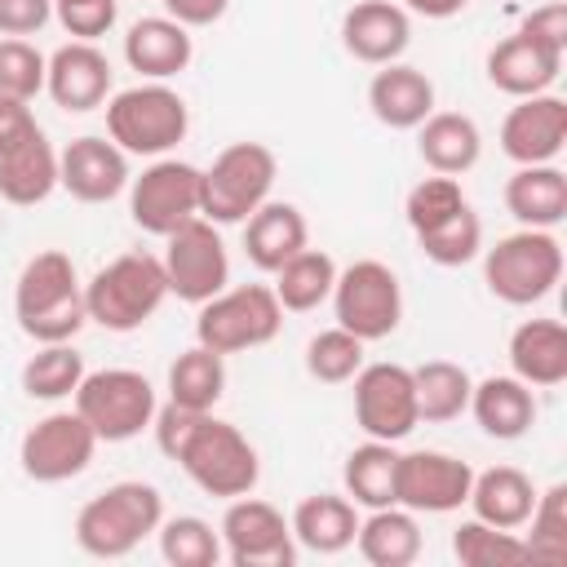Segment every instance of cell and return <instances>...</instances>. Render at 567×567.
Listing matches in <instances>:
<instances>
[{"label":"cell","instance_id":"5bb4252c","mask_svg":"<svg viewBox=\"0 0 567 567\" xmlns=\"http://www.w3.org/2000/svg\"><path fill=\"white\" fill-rule=\"evenodd\" d=\"M221 540L226 558L235 567H292L297 563V540L284 514L270 501L257 496H235L226 518H221Z\"/></svg>","mask_w":567,"mask_h":567},{"label":"cell","instance_id":"44dd1931","mask_svg":"<svg viewBox=\"0 0 567 567\" xmlns=\"http://www.w3.org/2000/svg\"><path fill=\"white\" fill-rule=\"evenodd\" d=\"M563 71V53L527 40L523 31L501 40L492 53H487V80L509 93V97H532V93H545Z\"/></svg>","mask_w":567,"mask_h":567},{"label":"cell","instance_id":"cb8c5ba5","mask_svg":"<svg viewBox=\"0 0 567 567\" xmlns=\"http://www.w3.org/2000/svg\"><path fill=\"white\" fill-rule=\"evenodd\" d=\"M509 368L527 385L567 381V328L558 319H527L509 337Z\"/></svg>","mask_w":567,"mask_h":567},{"label":"cell","instance_id":"836d02e7","mask_svg":"<svg viewBox=\"0 0 567 567\" xmlns=\"http://www.w3.org/2000/svg\"><path fill=\"white\" fill-rule=\"evenodd\" d=\"M412 385H416V416L421 421H456L465 408H470V372L452 359H430L412 372Z\"/></svg>","mask_w":567,"mask_h":567},{"label":"cell","instance_id":"3957f363","mask_svg":"<svg viewBox=\"0 0 567 567\" xmlns=\"http://www.w3.org/2000/svg\"><path fill=\"white\" fill-rule=\"evenodd\" d=\"M164 297H168L164 261L151 252H124L89 279L84 310L93 323H102L111 332H133L164 306Z\"/></svg>","mask_w":567,"mask_h":567},{"label":"cell","instance_id":"484cf974","mask_svg":"<svg viewBox=\"0 0 567 567\" xmlns=\"http://www.w3.org/2000/svg\"><path fill=\"white\" fill-rule=\"evenodd\" d=\"M421 137H416V151L421 159L443 173V177H456L465 168L478 164V151H483V137H478V124L461 111H430L421 124Z\"/></svg>","mask_w":567,"mask_h":567},{"label":"cell","instance_id":"603a6c76","mask_svg":"<svg viewBox=\"0 0 567 567\" xmlns=\"http://www.w3.org/2000/svg\"><path fill=\"white\" fill-rule=\"evenodd\" d=\"M190 53H195V44H190L186 27L173 22V18H137L128 27V35H124L128 66L142 71V75H151V80H168V75L186 71L190 66Z\"/></svg>","mask_w":567,"mask_h":567},{"label":"cell","instance_id":"ee69618b","mask_svg":"<svg viewBox=\"0 0 567 567\" xmlns=\"http://www.w3.org/2000/svg\"><path fill=\"white\" fill-rule=\"evenodd\" d=\"M44 71H49V58L35 44H27L22 35L0 40V97L31 102L44 89Z\"/></svg>","mask_w":567,"mask_h":567},{"label":"cell","instance_id":"e0dca14e","mask_svg":"<svg viewBox=\"0 0 567 567\" xmlns=\"http://www.w3.org/2000/svg\"><path fill=\"white\" fill-rule=\"evenodd\" d=\"M567 142V102L554 93L523 97L501 124V151L514 164H554Z\"/></svg>","mask_w":567,"mask_h":567},{"label":"cell","instance_id":"f546056e","mask_svg":"<svg viewBox=\"0 0 567 567\" xmlns=\"http://www.w3.org/2000/svg\"><path fill=\"white\" fill-rule=\"evenodd\" d=\"M288 527H292V540L306 545L310 554H341L346 545H354V532H359L354 501L332 496V492L306 496L292 509V523Z\"/></svg>","mask_w":567,"mask_h":567},{"label":"cell","instance_id":"6da1fadb","mask_svg":"<svg viewBox=\"0 0 567 567\" xmlns=\"http://www.w3.org/2000/svg\"><path fill=\"white\" fill-rule=\"evenodd\" d=\"M13 310H18V323H22L27 337H35L44 346L71 341L89 319L84 292H80V279H75V261L58 248L35 252L18 275Z\"/></svg>","mask_w":567,"mask_h":567},{"label":"cell","instance_id":"7c38bea8","mask_svg":"<svg viewBox=\"0 0 567 567\" xmlns=\"http://www.w3.org/2000/svg\"><path fill=\"white\" fill-rule=\"evenodd\" d=\"M354 421L368 439L399 443L416 430V385L399 363H368L354 372Z\"/></svg>","mask_w":567,"mask_h":567},{"label":"cell","instance_id":"bcb514c9","mask_svg":"<svg viewBox=\"0 0 567 567\" xmlns=\"http://www.w3.org/2000/svg\"><path fill=\"white\" fill-rule=\"evenodd\" d=\"M199 421H204V412L182 408V403H173V399H168L164 408H155V443H159V452L177 461V452L186 447V439L195 434Z\"/></svg>","mask_w":567,"mask_h":567},{"label":"cell","instance_id":"816d5d0a","mask_svg":"<svg viewBox=\"0 0 567 567\" xmlns=\"http://www.w3.org/2000/svg\"><path fill=\"white\" fill-rule=\"evenodd\" d=\"M412 13H421V18H456L470 0H403Z\"/></svg>","mask_w":567,"mask_h":567},{"label":"cell","instance_id":"5b68a950","mask_svg":"<svg viewBox=\"0 0 567 567\" xmlns=\"http://www.w3.org/2000/svg\"><path fill=\"white\" fill-rule=\"evenodd\" d=\"M483 279L492 297H501L505 306H532L549 297L563 279V244L549 230L523 226L518 235H505L496 239V248H487Z\"/></svg>","mask_w":567,"mask_h":567},{"label":"cell","instance_id":"e575fe53","mask_svg":"<svg viewBox=\"0 0 567 567\" xmlns=\"http://www.w3.org/2000/svg\"><path fill=\"white\" fill-rule=\"evenodd\" d=\"M226 390V363L208 346H190L168 368V399L195 412H208Z\"/></svg>","mask_w":567,"mask_h":567},{"label":"cell","instance_id":"4fadbf2b","mask_svg":"<svg viewBox=\"0 0 567 567\" xmlns=\"http://www.w3.org/2000/svg\"><path fill=\"white\" fill-rule=\"evenodd\" d=\"M128 213L146 235L168 239L182 221L199 217V168L182 159H155L128 195Z\"/></svg>","mask_w":567,"mask_h":567},{"label":"cell","instance_id":"7dc6e473","mask_svg":"<svg viewBox=\"0 0 567 567\" xmlns=\"http://www.w3.org/2000/svg\"><path fill=\"white\" fill-rule=\"evenodd\" d=\"M518 31H523L527 40H536V44L563 53V49H567V4H540V9H532Z\"/></svg>","mask_w":567,"mask_h":567},{"label":"cell","instance_id":"74e56055","mask_svg":"<svg viewBox=\"0 0 567 567\" xmlns=\"http://www.w3.org/2000/svg\"><path fill=\"white\" fill-rule=\"evenodd\" d=\"M80 381H84V359H80L66 341L44 346V350L31 354L27 368H22V390H27L31 399H66V394H75Z\"/></svg>","mask_w":567,"mask_h":567},{"label":"cell","instance_id":"8fae6325","mask_svg":"<svg viewBox=\"0 0 567 567\" xmlns=\"http://www.w3.org/2000/svg\"><path fill=\"white\" fill-rule=\"evenodd\" d=\"M164 275H168V292H177V301H190V306H204L226 288L230 257L208 217H190L168 235Z\"/></svg>","mask_w":567,"mask_h":567},{"label":"cell","instance_id":"8d00e7d4","mask_svg":"<svg viewBox=\"0 0 567 567\" xmlns=\"http://www.w3.org/2000/svg\"><path fill=\"white\" fill-rule=\"evenodd\" d=\"M452 554L461 567H509V563H527V545L523 536L492 527L483 518H470L452 532Z\"/></svg>","mask_w":567,"mask_h":567},{"label":"cell","instance_id":"1f68e13d","mask_svg":"<svg viewBox=\"0 0 567 567\" xmlns=\"http://www.w3.org/2000/svg\"><path fill=\"white\" fill-rule=\"evenodd\" d=\"M354 545L372 567H408L421 554V527H416L412 509L385 505V509H372L368 523H359Z\"/></svg>","mask_w":567,"mask_h":567},{"label":"cell","instance_id":"681fc988","mask_svg":"<svg viewBox=\"0 0 567 567\" xmlns=\"http://www.w3.org/2000/svg\"><path fill=\"white\" fill-rule=\"evenodd\" d=\"M35 133H40V124H35L31 106L18 97H0V155H9L13 146H22Z\"/></svg>","mask_w":567,"mask_h":567},{"label":"cell","instance_id":"ba28073f","mask_svg":"<svg viewBox=\"0 0 567 567\" xmlns=\"http://www.w3.org/2000/svg\"><path fill=\"white\" fill-rule=\"evenodd\" d=\"M75 412L97 443H128L155 421V390L133 368H102L75 385Z\"/></svg>","mask_w":567,"mask_h":567},{"label":"cell","instance_id":"60d3db41","mask_svg":"<svg viewBox=\"0 0 567 567\" xmlns=\"http://www.w3.org/2000/svg\"><path fill=\"white\" fill-rule=\"evenodd\" d=\"M532 536L523 540L527 545V558H545V563H563L567 558V487L554 483L549 492L536 496L532 514Z\"/></svg>","mask_w":567,"mask_h":567},{"label":"cell","instance_id":"c3c4849f","mask_svg":"<svg viewBox=\"0 0 567 567\" xmlns=\"http://www.w3.org/2000/svg\"><path fill=\"white\" fill-rule=\"evenodd\" d=\"M53 0H0V35H31L49 22Z\"/></svg>","mask_w":567,"mask_h":567},{"label":"cell","instance_id":"f907efd6","mask_svg":"<svg viewBox=\"0 0 567 567\" xmlns=\"http://www.w3.org/2000/svg\"><path fill=\"white\" fill-rule=\"evenodd\" d=\"M226 4L230 0H164L168 18L182 22V27H208V22H217L226 13Z\"/></svg>","mask_w":567,"mask_h":567},{"label":"cell","instance_id":"83f0119b","mask_svg":"<svg viewBox=\"0 0 567 567\" xmlns=\"http://www.w3.org/2000/svg\"><path fill=\"white\" fill-rule=\"evenodd\" d=\"M306 248V217L292 204H261L248 221H244V252L257 270L275 275L288 257H297Z\"/></svg>","mask_w":567,"mask_h":567},{"label":"cell","instance_id":"d6986e66","mask_svg":"<svg viewBox=\"0 0 567 567\" xmlns=\"http://www.w3.org/2000/svg\"><path fill=\"white\" fill-rule=\"evenodd\" d=\"M44 89L62 111H93L111 93V62L93 40H71L49 58Z\"/></svg>","mask_w":567,"mask_h":567},{"label":"cell","instance_id":"d4e9b609","mask_svg":"<svg viewBox=\"0 0 567 567\" xmlns=\"http://www.w3.org/2000/svg\"><path fill=\"white\" fill-rule=\"evenodd\" d=\"M470 412L492 439H523L536 421V394L518 377H487L470 390Z\"/></svg>","mask_w":567,"mask_h":567},{"label":"cell","instance_id":"f6af8a7d","mask_svg":"<svg viewBox=\"0 0 567 567\" xmlns=\"http://www.w3.org/2000/svg\"><path fill=\"white\" fill-rule=\"evenodd\" d=\"M58 22L66 27V35L75 40H97L115 27V0H71V4H53Z\"/></svg>","mask_w":567,"mask_h":567},{"label":"cell","instance_id":"d590c367","mask_svg":"<svg viewBox=\"0 0 567 567\" xmlns=\"http://www.w3.org/2000/svg\"><path fill=\"white\" fill-rule=\"evenodd\" d=\"M332 284H337V266L319 248H301L275 270V297L284 310H315L319 301L332 297Z\"/></svg>","mask_w":567,"mask_h":567},{"label":"cell","instance_id":"4316f807","mask_svg":"<svg viewBox=\"0 0 567 567\" xmlns=\"http://www.w3.org/2000/svg\"><path fill=\"white\" fill-rule=\"evenodd\" d=\"M505 208L523 226L549 230L567 217V177L554 164H518V173L505 182Z\"/></svg>","mask_w":567,"mask_h":567},{"label":"cell","instance_id":"ac0fdd59","mask_svg":"<svg viewBox=\"0 0 567 567\" xmlns=\"http://www.w3.org/2000/svg\"><path fill=\"white\" fill-rule=\"evenodd\" d=\"M124 182H128V159L106 137H75L58 155V186L80 204H106L124 190Z\"/></svg>","mask_w":567,"mask_h":567},{"label":"cell","instance_id":"52a82bcc","mask_svg":"<svg viewBox=\"0 0 567 567\" xmlns=\"http://www.w3.org/2000/svg\"><path fill=\"white\" fill-rule=\"evenodd\" d=\"M190 128L186 102L164 84H137L106 102V133L128 155H164Z\"/></svg>","mask_w":567,"mask_h":567},{"label":"cell","instance_id":"8992f818","mask_svg":"<svg viewBox=\"0 0 567 567\" xmlns=\"http://www.w3.org/2000/svg\"><path fill=\"white\" fill-rule=\"evenodd\" d=\"M177 465L190 474V483L208 496H221V501H235V496H248L257 487V452L252 443L230 425V421H217L204 412V421L195 425V434L186 439V447L177 452Z\"/></svg>","mask_w":567,"mask_h":567},{"label":"cell","instance_id":"4dcf8cb0","mask_svg":"<svg viewBox=\"0 0 567 567\" xmlns=\"http://www.w3.org/2000/svg\"><path fill=\"white\" fill-rule=\"evenodd\" d=\"M53 186H58V155L44 142V133H35L22 146H13L9 155H0V199L31 208V204L49 199Z\"/></svg>","mask_w":567,"mask_h":567},{"label":"cell","instance_id":"ffe728a7","mask_svg":"<svg viewBox=\"0 0 567 567\" xmlns=\"http://www.w3.org/2000/svg\"><path fill=\"white\" fill-rule=\"evenodd\" d=\"M408 35H412L408 13L399 4H390V0H359L341 18V40H346L350 58L372 62V66L394 62L408 49Z\"/></svg>","mask_w":567,"mask_h":567},{"label":"cell","instance_id":"ab89813d","mask_svg":"<svg viewBox=\"0 0 567 567\" xmlns=\"http://www.w3.org/2000/svg\"><path fill=\"white\" fill-rule=\"evenodd\" d=\"M363 368V341L346 328H328L306 346V372L323 385H341Z\"/></svg>","mask_w":567,"mask_h":567},{"label":"cell","instance_id":"7a4b0ae2","mask_svg":"<svg viewBox=\"0 0 567 567\" xmlns=\"http://www.w3.org/2000/svg\"><path fill=\"white\" fill-rule=\"evenodd\" d=\"M164 523V496L151 483H115L75 514V540L93 558H124Z\"/></svg>","mask_w":567,"mask_h":567},{"label":"cell","instance_id":"f35d334b","mask_svg":"<svg viewBox=\"0 0 567 567\" xmlns=\"http://www.w3.org/2000/svg\"><path fill=\"white\" fill-rule=\"evenodd\" d=\"M159 554L173 567H213L221 558V536L204 518L182 514V518L159 523Z\"/></svg>","mask_w":567,"mask_h":567},{"label":"cell","instance_id":"9a60e30c","mask_svg":"<svg viewBox=\"0 0 567 567\" xmlns=\"http://www.w3.org/2000/svg\"><path fill=\"white\" fill-rule=\"evenodd\" d=\"M93 447H97V434L89 430V421L80 412H49L44 421H35L22 434L18 461H22L27 478L62 483V478H75L93 461Z\"/></svg>","mask_w":567,"mask_h":567},{"label":"cell","instance_id":"30bf717a","mask_svg":"<svg viewBox=\"0 0 567 567\" xmlns=\"http://www.w3.org/2000/svg\"><path fill=\"white\" fill-rule=\"evenodd\" d=\"M332 310H337V328L354 332L363 346L390 337L403 319V292H399L394 270L385 261H372V257L337 270Z\"/></svg>","mask_w":567,"mask_h":567},{"label":"cell","instance_id":"7bdbcfd3","mask_svg":"<svg viewBox=\"0 0 567 567\" xmlns=\"http://www.w3.org/2000/svg\"><path fill=\"white\" fill-rule=\"evenodd\" d=\"M470 199H465V190H461V182L456 177H443V173H434V177H425V182H416L412 190H408V226H412V235H425V230H434V226H443L452 213H461Z\"/></svg>","mask_w":567,"mask_h":567},{"label":"cell","instance_id":"b9f144b4","mask_svg":"<svg viewBox=\"0 0 567 567\" xmlns=\"http://www.w3.org/2000/svg\"><path fill=\"white\" fill-rule=\"evenodd\" d=\"M416 244H421V252H425L434 266H465V261L483 248V221H478L474 208L465 204V208L452 213L443 226L416 235Z\"/></svg>","mask_w":567,"mask_h":567},{"label":"cell","instance_id":"7402d4cb","mask_svg":"<svg viewBox=\"0 0 567 567\" xmlns=\"http://www.w3.org/2000/svg\"><path fill=\"white\" fill-rule=\"evenodd\" d=\"M368 106L385 128H416L434 111V84L416 66L385 62V71H377L368 84Z\"/></svg>","mask_w":567,"mask_h":567},{"label":"cell","instance_id":"277c9868","mask_svg":"<svg viewBox=\"0 0 567 567\" xmlns=\"http://www.w3.org/2000/svg\"><path fill=\"white\" fill-rule=\"evenodd\" d=\"M275 186V151L261 142H235L226 146L213 168L199 173V217L230 226L248 221Z\"/></svg>","mask_w":567,"mask_h":567},{"label":"cell","instance_id":"f5cc1de1","mask_svg":"<svg viewBox=\"0 0 567 567\" xmlns=\"http://www.w3.org/2000/svg\"><path fill=\"white\" fill-rule=\"evenodd\" d=\"M53 4H71V0H53Z\"/></svg>","mask_w":567,"mask_h":567},{"label":"cell","instance_id":"f1b7e54d","mask_svg":"<svg viewBox=\"0 0 567 567\" xmlns=\"http://www.w3.org/2000/svg\"><path fill=\"white\" fill-rule=\"evenodd\" d=\"M465 501L474 505V518L514 532V527L527 523V514H532V505H536V487H532V478H527L523 470H514V465H492V470L474 474Z\"/></svg>","mask_w":567,"mask_h":567},{"label":"cell","instance_id":"d6a6232c","mask_svg":"<svg viewBox=\"0 0 567 567\" xmlns=\"http://www.w3.org/2000/svg\"><path fill=\"white\" fill-rule=\"evenodd\" d=\"M341 478H346V492L354 496V505H368V509L399 505L394 501V483H399V452H394V443L368 439L363 447H354L346 456Z\"/></svg>","mask_w":567,"mask_h":567},{"label":"cell","instance_id":"9c48e42d","mask_svg":"<svg viewBox=\"0 0 567 567\" xmlns=\"http://www.w3.org/2000/svg\"><path fill=\"white\" fill-rule=\"evenodd\" d=\"M284 323V306L275 297V288L266 284H239V288H221L217 297H208L199 306L195 319V341L217 350V354H235V350H252L266 346Z\"/></svg>","mask_w":567,"mask_h":567},{"label":"cell","instance_id":"2e32d148","mask_svg":"<svg viewBox=\"0 0 567 567\" xmlns=\"http://www.w3.org/2000/svg\"><path fill=\"white\" fill-rule=\"evenodd\" d=\"M474 470L461 456L447 452H408L399 456V483H394V501L412 514H447L461 509L470 496Z\"/></svg>","mask_w":567,"mask_h":567}]
</instances>
